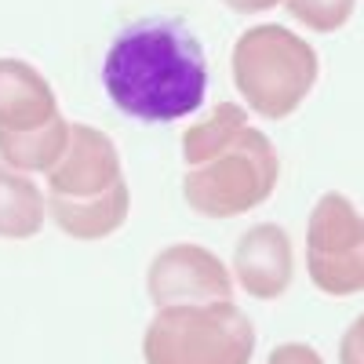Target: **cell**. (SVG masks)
Segmentation results:
<instances>
[{
  "label": "cell",
  "instance_id": "6da1fadb",
  "mask_svg": "<svg viewBox=\"0 0 364 364\" xmlns=\"http://www.w3.org/2000/svg\"><path fill=\"white\" fill-rule=\"evenodd\" d=\"M102 87L124 117L171 124L200 109L208 95V58L182 18H139L109 44Z\"/></svg>",
  "mask_w": 364,
  "mask_h": 364
},
{
  "label": "cell",
  "instance_id": "7a4b0ae2",
  "mask_svg": "<svg viewBox=\"0 0 364 364\" xmlns=\"http://www.w3.org/2000/svg\"><path fill=\"white\" fill-rule=\"evenodd\" d=\"M182 197L204 219H233L277 190L281 161L273 142L248 124L237 102H219L208 120L182 135Z\"/></svg>",
  "mask_w": 364,
  "mask_h": 364
},
{
  "label": "cell",
  "instance_id": "3957f363",
  "mask_svg": "<svg viewBox=\"0 0 364 364\" xmlns=\"http://www.w3.org/2000/svg\"><path fill=\"white\" fill-rule=\"evenodd\" d=\"M128 182L106 132L70 124V146L48 171V215L73 240H102L128 219Z\"/></svg>",
  "mask_w": 364,
  "mask_h": 364
},
{
  "label": "cell",
  "instance_id": "277c9868",
  "mask_svg": "<svg viewBox=\"0 0 364 364\" xmlns=\"http://www.w3.org/2000/svg\"><path fill=\"white\" fill-rule=\"evenodd\" d=\"M233 84L259 117L284 120L314 91L321 63L317 51L288 26H252L230 55Z\"/></svg>",
  "mask_w": 364,
  "mask_h": 364
},
{
  "label": "cell",
  "instance_id": "5b68a950",
  "mask_svg": "<svg viewBox=\"0 0 364 364\" xmlns=\"http://www.w3.org/2000/svg\"><path fill=\"white\" fill-rule=\"evenodd\" d=\"M70 146V120L51 84L22 58H0V161L18 171H51Z\"/></svg>",
  "mask_w": 364,
  "mask_h": 364
},
{
  "label": "cell",
  "instance_id": "8992f818",
  "mask_svg": "<svg viewBox=\"0 0 364 364\" xmlns=\"http://www.w3.org/2000/svg\"><path fill=\"white\" fill-rule=\"evenodd\" d=\"M255 328L233 302L161 306L142 336L146 364H248Z\"/></svg>",
  "mask_w": 364,
  "mask_h": 364
},
{
  "label": "cell",
  "instance_id": "52a82bcc",
  "mask_svg": "<svg viewBox=\"0 0 364 364\" xmlns=\"http://www.w3.org/2000/svg\"><path fill=\"white\" fill-rule=\"evenodd\" d=\"M306 269L317 291L346 299L364 291V215L343 193H324L306 226Z\"/></svg>",
  "mask_w": 364,
  "mask_h": 364
},
{
  "label": "cell",
  "instance_id": "ba28073f",
  "mask_svg": "<svg viewBox=\"0 0 364 364\" xmlns=\"http://www.w3.org/2000/svg\"><path fill=\"white\" fill-rule=\"evenodd\" d=\"M146 291L157 306L230 302L233 299V277L215 252H208L200 245H171L149 262Z\"/></svg>",
  "mask_w": 364,
  "mask_h": 364
},
{
  "label": "cell",
  "instance_id": "9c48e42d",
  "mask_svg": "<svg viewBox=\"0 0 364 364\" xmlns=\"http://www.w3.org/2000/svg\"><path fill=\"white\" fill-rule=\"evenodd\" d=\"M291 269H295L291 240L277 223H259L237 240L233 273L252 299L262 302L281 299L291 284Z\"/></svg>",
  "mask_w": 364,
  "mask_h": 364
},
{
  "label": "cell",
  "instance_id": "30bf717a",
  "mask_svg": "<svg viewBox=\"0 0 364 364\" xmlns=\"http://www.w3.org/2000/svg\"><path fill=\"white\" fill-rule=\"evenodd\" d=\"M48 215V200L26 171L0 161V237L26 240L37 237Z\"/></svg>",
  "mask_w": 364,
  "mask_h": 364
},
{
  "label": "cell",
  "instance_id": "8fae6325",
  "mask_svg": "<svg viewBox=\"0 0 364 364\" xmlns=\"http://www.w3.org/2000/svg\"><path fill=\"white\" fill-rule=\"evenodd\" d=\"M284 8L299 26L314 29V33H336L353 15V0H284Z\"/></svg>",
  "mask_w": 364,
  "mask_h": 364
},
{
  "label": "cell",
  "instance_id": "7c38bea8",
  "mask_svg": "<svg viewBox=\"0 0 364 364\" xmlns=\"http://www.w3.org/2000/svg\"><path fill=\"white\" fill-rule=\"evenodd\" d=\"M266 364H324V360H321V353H317L314 346H306V343H281L277 350L269 353Z\"/></svg>",
  "mask_w": 364,
  "mask_h": 364
},
{
  "label": "cell",
  "instance_id": "4fadbf2b",
  "mask_svg": "<svg viewBox=\"0 0 364 364\" xmlns=\"http://www.w3.org/2000/svg\"><path fill=\"white\" fill-rule=\"evenodd\" d=\"M339 364H364V314L346 328L339 343Z\"/></svg>",
  "mask_w": 364,
  "mask_h": 364
},
{
  "label": "cell",
  "instance_id": "5bb4252c",
  "mask_svg": "<svg viewBox=\"0 0 364 364\" xmlns=\"http://www.w3.org/2000/svg\"><path fill=\"white\" fill-rule=\"evenodd\" d=\"M223 4L237 15H259V11H269V8H277L281 0H223Z\"/></svg>",
  "mask_w": 364,
  "mask_h": 364
}]
</instances>
